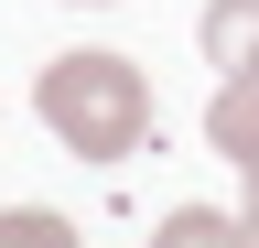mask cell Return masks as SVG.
Wrapping results in <instances>:
<instances>
[{"instance_id":"cell-2","label":"cell","mask_w":259,"mask_h":248,"mask_svg":"<svg viewBox=\"0 0 259 248\" xmlns=\"http://www.w3.org/2000/svg\"><path fill=\"white\" fill-rule=\"evenodd\" d=\"M205 140H216L227 162L248 173V194H259V76H227V86H216V108H205Z\"/></svg>"},{"instance_id":"cell-6","label":"cell","mask_w":259,"mask_h":248,"mask_svg":"<svg viewBox=\"0 0 259 248\" xmlns=\"http://www.w3.org/2000/svg\"><path fill=\"white\" fill-rule=\"evenodd\" d=\"M238 237H248V248H259V194H248V205H238Z\"/></svg>"},{"instance_id":"cell-5","label":"cell","mask_w":259,"mask_h":248,"mask_svg":"<svg viewBox=\"0 0 259 248\" xmlns=\"http://www.w3.org/2000/svg\"><path fill=\"white\" fill-rule=\"evenodd\" d=\"M0 248H76V227L54 205H0Z\"/></svg>"},{"instance_id":"cell-3","label":"cell","mask_w":259,"mask_h":248,"mask_svg":"<svg viewBox=\"0 0 259 248\" xmlns=\"http://www.w3.org/2000/svg\"><path fill=\"white\" fill-rule=\"evenodd\" d=\"M205 65L216 76H259V0H205Z\"/></svg>"},{"instance_id":"cell-4","label":"cell","mask_w":259,"mask_h":248,"mask_svg":"<svg viewBox=\"0 0 259 248\" xmlns=\"http://www.w3.org/2000/svg\"><path fill=\"white\" fill-rule=\"evenodd\" d=\"M141 248H248V237H238V216H227V205H173Z\"/></svg>"},{"instance_id":"cell-1","label":"cell","mask_w":259,"mask_h":248,"mask_svg":"<svg viewBox=\"0 0 259 248\" xmlns=\"http://www.w3.org/2000/svg\"><path fill=\"white\" fill-rule=\"evenodd\" d=\"M32 108H44V130L76 162H130L151 140V76L130 54H54L32 76Z\"/></svg>"}]
</instances>
